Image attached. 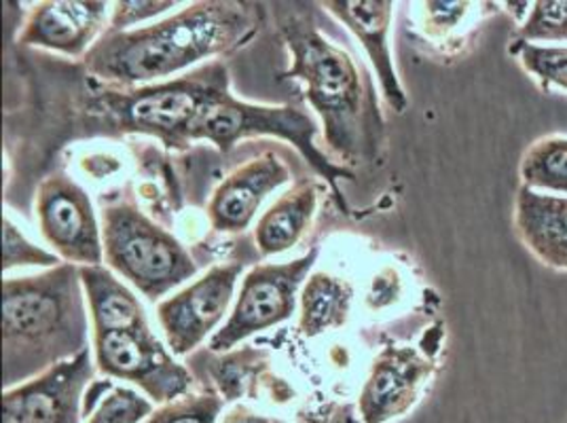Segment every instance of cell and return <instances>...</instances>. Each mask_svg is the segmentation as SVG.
I'll return each mask as SVG.
<instances>
[{"mask_svg":"<svg viewBox=\"0 0 567 423\" xmlns=\"http://www.w3.org/2000/svg\"><path fill=\"white\" fill-rule=\"evenodd\" d=\"M223 423H282L280 420H267V417H259V415H252L248 411H234L227 415V420Z\"/></svg>","mask_w":567,"mask_h":423,"instance_id":"27","label":"cell"},{"mask_svg":"<svg viewBox=\"0 0 567 423\" xmlns=\"http://www.w3.org/2000/svg\"><path fill=\"white\" fill-rule=\"evenodd\" d=\"M434 373V362L417 348H388L378 358L360 396L364 423H385L404 415Z\"/></svg>","mask_w":567,"mask_h":423,"instance_id":"12","label":"cell"},{"mask_svg":"<svg viewBox=\"0 0 567 423\" xmlns=\"http://www.w3.org/2000/svg\"><path fill=\"white\" fill-rule=\"evenodd\" d=\"M520 185L567 197V136L548 134L532 142L519 162Z\"/></svg>","mask_w":567,"mask_h":423,"instance_id":"19","label":"cell"},{"mask_svg":"<svg viewBox=\"0 0 567 423\" xmlns=\"http://www.w3.org/2000/svg\"><path fill=\"white\" fill-rule=\"evenodd\" d=\"M106 9V2H45L30 16L22 41L81 55L102 30Z\"/></svg>","mask_w":567,"mask_h":423,"instance_id":"14","label":"cell"},{"mask_svg":"<svg viewBox=\"0 0 567 423\" xmlns=\"http://www.w3.org/2000/svg\"><path fill=\"white\" fill-rule=\"evenodd\" d=\"M81 283L85 286L95 334L146 327L141 301L102 267H81Z\"/></svg>","mask_w":567,"mask_h":423,"instance_id":"17","label":"cell"},{"mask_svg":"<svg viewBox=\"0 0 567 423\" xmlns=\"http://www.w3.org/2000/svg\"><path fill=\"white\" fill-rule=\"evenodd\" d=\"M255 25V13L246 4L197 2L162 24L111 32L87 53V66L123 85L148 83L236 49Z\"/></svg>","mask_w":567,"mask_h":423,"instance_id":"1","label":"cell"},{"mask_svg":"<svg viewBox=\"0 0 567 423\" xmlns=\"http://www.w3.org/2000/svg\"><path fill=\"white\" fill-rule=\"evenodd\" d=\"M169 7H174V2H118L111 32H117L121 28L136 24L144 18L159 16Z\"/></svg>","mask_w":567,"mask_h":423,"instance_id":"26","label":"cell"},{"mask_svg":"<svg viewBox=\"0 0 567 423\" xmlns=\"http://www.w3.org/2000/svg\"><path fill=\"white\" fill-rule=\"evenodd\" d=\"M92 375V355L85 350L22 385L9 388L2 399V423H81L85 417L83 394Z\"/></svg>","mask_w":567,"mask_h":423,"instance_id":"8","label":"cell"},{"mask_svg":"<svg viewBox=\"0 0 567 423\" xmlns=\"http://www.w3.org/2000/svg\"><path fill=\"white\" fill-rule=\"evenodd\" d=\"M223 94L216 81L206 85L189 76L136 92L125 100L121 113L134 130L155 134L167 144H185L204 109Z\"/></svg>","mask_w":567,"mask_h":423,"instance_id":"9","label":"cell"},{"mask_svg":"<svg viewBox=\"0 0 567 423\" xmlns=\"http://www.w3.org/2000/svg\"><path fill=\"white\" fill-rule=\"evenodd\" d=\"M81 274L64 265L37 278L4 282V376L7 383L45 373L85 352L87 318Z\"/></svg>","mask_w":567,"mask_h":423,"instance_id":"2","label":"cell"},{"mask_svg":"<svg viewBox=\"0 0 567 423\" xmlns=\"http://www.w3.org/2000/svg\"><path fill=\"white\" fill-rule=\"evenodd\" d=\"M508 53L543 92L567 94V45H534L511 41Z\"/></svg>","mask_w":567,"mask_h":423,"instance_id":"21","label":"cell"},{"mask_svg":"<svg viewBox=\"0 0 567 423\" xmlns=\"http://www.w3.org/2000/svg\"><path fill=\"white\" fill-rule=\"evenodd\" d=\"M513 225L525 250L553 271L567 274V197L519 185Z\"/></svg>","mask_w":567,"mask_h":423,"instance_id":"13","label":"cell"},{"mask_svg":"<svg viewBox=\"0 0 567 423\" xmlns=\"http://www.w3.org/2000/svg\"><path fill=\"white\" fill-rule=\"evenodd\" d=\"M39 223L49 244L72 262L100 267L104 250L90 197L64 176H53L39 193Z\"/></svg>","mask_w":567,"mask_h":423,"instance_id":"10","label":"cell"},{"mask_svg":"<svg viewBox=\"0 0 567 423\" xmlns=\"http://www.w3.org/2000/svg\"><path fill=\"white\" fill-rule=\"evenodd\" d=\"M332 13L346 22L348 28L360 39L369 58L375 64L383 94L390 106L402 113L406 109V95L402 92L399 76L392 64L388 30L394 11V2H329Z\"/></svg>","mask_w":567,"mask_h":423,"instance_id":"16","label":"cell"},{"mask_svg":"<svg viewBox=\"0 0 567 423\" xmlns=\"http://www.w3.org/2000/svg\"><path fill=\"white\" fill-rule=\"evenodd\" d=\"M534 45H567V0H536L513 39Z\"/></svg>","mask_w":567,"mask_h":423,"instance_id":"22","label":"cell"},{"mask_svg":"<svg viewBox=\"0 0 567 423\" xmlns=\"http://www.w3.org/2000/svg\"><path fill=\"white\" fill-rule=\"evenodd\" d=\"M153 413V404L130 388H115L100 402L87 423H141Z\"/></svg>","mask_w":567,"mask_h":423,"instance_id":"23","label":"cell"},{"mask_svg":"<svg viewBox=\"0 0 567 423\" xmlns=\"http://www.w3.org/2000/svg\"><path fill=\"white\" fill-rule=\"evenodd\" d=\"M316 208V190L309 185L286 193L282 199L260 218L257 244L265 255H278L299 241Z\"/></svg>","mask_w":567,"mask_h":423,"instance_id":"18","label":"cell"},{"mask_svg":"<svg viewBox=\"0 0 567 423\" xmlns=\"http://www.w3.org/2000/svg\"><path fill=\"white\" fill-rule=\"evenodd\" d=\"M104 257L153 301L197 271L174 237L123 204L104 210Z\"/></svg>","mask_w":567,"mask_h":423,"instance_id":"4","label":"cell"},{"mask_svg":"<svg viewBox=\"0 0 567 423\" xmlns=\"http://www.w3.org/2000/svg\"><path fill=\"white\" fill-rule=\"evenodd\" d=\"M284 37L292 53V69L286 76L306 83L309 104L324 121L327 141L337 153L352 155L364 141V94L354 62L303 22L290 20Z\"/></svg>","mask_w":567,"mask_h":423,"instance_id":"3","label":"cell"},{"mask_svg":"<svg viewBox=\"0 0 567 423\" xmlns=\"http://www.w3.org/2000/svg\"><path fill=\"white\" fill-rule=\"evenodd\" d=\"M244 265H223L159 307L167 345L176 355L197 348L223 320Z\"/></svg>","mask_w":567,"mask_h":423,"instance_id":"11","label":"cell"},{"mask_svg":"<svg viewBox=\"0 0 567 423\" xmlns=\"http://www.w3.org/2000/svg\"><path fill=\"white\" fill-rule=\"evenodd\" d=\"M255 134H271L292 142L329 180L346 176L343 169H337L318 153L313 121L295 109H265L237 102L231 95H218L195 121L190 141H213L220 151H229L239 138Z\"/></svg>","mask_w":567,"mask_h":423,"instance_id":"5","label":"cell"},{"mask_svg":"<svg viewBox=\"0 0 567 423\" xmlns=\"http://www.w3.org/2000/svg\"><path fill=\"white\" fill-rule=\"evenodd\" d=\"M318 257L313 250L303 259L284 265H262L246 276L229 322L216 332L214 352L234 348L237 341L286 320L295 309V297Z\"/></svg>","mask_w":567,"mask_h":423,"instance_id":"7","label":"cell"},{"mask_svg":"<svg viewBox=\"0 0 567 423\" xmlns=\"http://www.w3.org/2000/svg\"><path fill=\"white\" fill-rule=\"evenodd\" d=\"M350 288L337 278L318 274L309 280L303 292V318L301 329L306 334H318L322 330L346 322L350 307Z\"/></svg>","mask_w":567,"mask_h":423,"instance_id":"20","label":"cell"},{"mask_svg":"<svg viewBox=\"0 0 567 423\" xmlns=\"http://www.w3.org/2000/svg\"><path fill=\"white\" fill-rule=\"evenodd\" d=\"M286 180L288 169L274 155H265L257 162L239 167L214 195L210 204L214 227L220 231L246 229L262 199Z\"/></svg>","mask_w":567,"mask_h":423,"instance_id":"15","label":"cell"},{"mask_svg":"<svg viewBox=\"0 0 567 423\" xmlns=\"http://www.w3.org/2000/svg\"><path fill=\"white\" fill-rule=\"evenodd\" d=\"M223 400L216 396H183L151 415L146 423H216Z\"/></svg>","mask_w":567,"mask_h":423,"instance_id":"24","label":"cell"},{"mask_svg":"<svg viewBox=\"0 0 567 423\" xmlns=\"http://www.w3.org/2000/svg\"><path fill=\"white\" fill-rule=\"evenodd\" d=\"M95 358L102 373L141 385L157 402L183 399L190 388L189 373L174 362L148 324L95 334Z\"/></svg>","mask_w":567,"mask_h":423,"instance_id":"6","label":"cell"},{"mask_svg":"<svg viewBox=\"0 0 567 423\" xmlns=\"http://www.w3.org/2000/svg\"><path fill=\"white\" fill-rule=\"evenodd\" d=\"M60 260L39 246H32L25 239L16 225L4 218V269H11L16 265H58Z\"/></svg>","mask_w":567,"mask_h":423,"instance_id":"25","label":"cell"}]
</instances>
